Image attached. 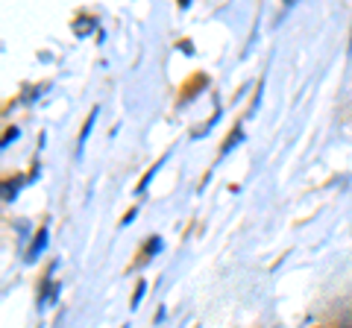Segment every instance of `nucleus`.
Masks as SVG:
<instances>
[]
</instances>
